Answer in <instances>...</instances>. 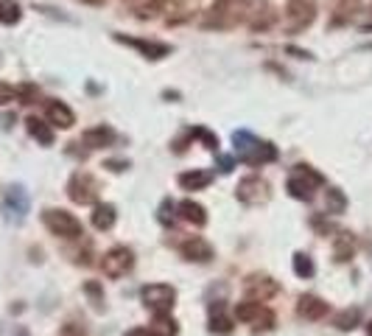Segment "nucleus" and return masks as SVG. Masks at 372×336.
I'll return each instance as SVG.
<instances>
[{
	"label": "nucleus",
	"mask_w": 372,
	"mask_h": 336,
	"mask_svg": "<svg viewBox=\"0 0 372 336\" xmlns=\"http://www.w3.org/2000/svg\"><path fill=\"white\" fill-rule=\"evenodd\" d=\"M232 143H235V154L241 162H250V165H263V162H274L277 160V149L272 143H263L258 140L252 132H235L232 135Z\"/></svg>",
	"instance_id": "f257e3e1"
},
{
	"label": "nucleus",
	"mask_w": 372,
	"mask_h": 336,
	"mask_svg": "<svg viewBox=\"0 0 372 336\" xmlns=\"http://www.w3.org/2000/svg\"><path fill=\"white\" fill-rule=\"evenodd\" d=\"M43 224L54 233V235H59V238H81L85 235V230H81V222L73 216V213H67V210H62V207H48L45 213H43Z\"/></svg>",
	"instance_id": "f03ea898"
},
{
	"label": "nucleus",
	"mask_w": 372,
	"mask_h": 336,
	"mask_svg": "<svg viewBox=\"0 0 372 336\" xmlns=\"http://www.w3.org/2000/svg\"><path fill=\"white\" fill-rule=\"evenodd\" d=\"M325 185V177L316 174L311 165H297L294 174L288 177V193H292L294 199H303V202H311L314 199V191Z\"/></svg>",
	"instance_id": "7ed1b4c3"
},
{
	"label": "nucleus",
	"mask_w": 372,
	"mask_h": 336,
	"mask_svg": "<svg viewBox=\"0 0 372 336\" xmlns=\"http://www.w3.org/2000/svg\"><path fill=\"white\" fill-rule=\"evenodd\" d=\"M140 297H143V306H146V308H151L154 314H168V311L174 308L177 291H174V286H165V283H151V286H143Z\"/></svg>",
	"instance_id": "20e7f679"
},
{
	"label": "nucleus",
	"mask_w": 372,
	"mask_h": 336,
	"mask_svg": "<svg viewBox=\"0 0 372 336\" xmlns=\"http://www.w3.org/2000/svg\"><path fill=\"white\" fill-rule=\"evenodd\" d=\"M316 17V6L314 0H288L285 6V31L288 34H297L305 31Z\"/></svg>",
	"instance_id": "39448f33"
},
{
	"label": "nucleus",
	"mask_w": 372,
	"mask_h": 336,
	"mask_svg": "<svg viewBox=\"0 0 372 336\" xmlns=\"http://www.w3.org/2000/svg\"><path fill=\"white\" fill-rule=\"evenodd\" d=\"M235 319H241V322H246V325H252V330L255 333H261V330H272L274 328V314L266 308V306H261V303H238L235 306Z\"/></svg>",
	"instance_id": "423d86ee"
},
{
	"label": "nucleus",
	"mask_w": 372,
	"mask_h": 336,
	"mask_svg": "<svg viewBox=\"0 0 372 336\" xmlns=\"http://www.w3.org/2000/svg\"><path fill=\"white\" fill-rule=\"evenodd\" d=\"M98 191H101V188H98L96 177L87 174V171L73 174L70 182H67V196H70L76 204H96V202H98Z\"/></svg>",
	"instance_id": "0eeeda50"
},
{
	"label": "nucleus",
	"mask_w": 372,
	"mask_h": 336,
	"mask_svg": "<svg viewBox=\"0 0 372 336\" xmlns=\"http://www.w3.org/2000/svg\"><path fill=\"white\" fill-rule=\"evenodd\" d=\"M132 266H135V255L127 246H112L101 261V269L107 277H123L127 272H132Z\"/></svg>",
	"instance_id": "6e6552de"
},
{
	"label": "nucleus",
	"mask_w": 372,
	"mask_h": 336,
	"mask_svg": "<svg viewBox=\"0 0 372 336\" xmlns=\"http://www.w3.org/2000/svg\"><path fill=\"white\" fill-rule=\"evenodd\" d=\"M235 196L243 204H261V202L269 199V182L263 177H246V180L238 182Z\"/></svg>",
	"instance_id": "1a4fd4ad"
},
{
	"label": "nucleus",
	"mask_w": 372,
	"mask_h": 336,
	"mask_svg": "<svg viewBox=\"0 0 372 336\" xmlns=\"http://www.w3.org/2000/svg\"><path fill=\"white\" fill-rule=\"evenodd\" d=\"M28 204H31L28 191L23 185H12L6 191V199H3V213H6L9 222H23L25 213H28Z\"/></svg>",
	"instance_id": "9d476101"
},
{
	"label": "nucleus",
	"mask_w": 372,
	"mask_h": 336,
	"mask_svg": "<svg viewBox=\"0 0 372 336\" xmlns=\"http://www.w3.org/2000/svg\"><path fill=\"white\" fill-rule=\"evenodd\" d=\"M243 288H246V297L255 300V303H266L269 297H274V294L280 291L277 280H272L269 275H252L243 283Z\"/></svg>",
	"instance_id": "9b49d317"
},
{
	"label": "nucleus",
	"mask_w": 372,
	"mask_h": 336,
	"mask_svg": "<svg viewBox=\"0 0 372 336\" xmlns=\"http://www.w3.org/2000/svg\"><path fill=\"white\" fill-rule=\"evenodd\" d=\"M179 252L185 261H196V264H208L213 261V246L204 238H188L179 244Z\"/></svg>",
	"instance_id": "f8f14e48"
},
{
	"label": "nucleus",
	"mask_w": 372,
	"mask_h": 336,
	"mask_svg": "<svg viewBox=\"0 0 372 336\" xmlns=\"http://www.w3.org/2000/svg\"><path fill=\"white\" fill-rule=\"evenodd\" d=\"M118 42H127V45L138 48L143 56L149 59H162V56H168L171 54V45H162V42H146V39H132V36H123V34H115Z\"/></svg>",
	"instance_id": "ddd939ff"
},
{
	"label": "nucleus",
	"mask_w": 372,
	"mask_h": 336,
	"mask_svg": "<svg viewBox=\"0 0 372 336\" xmlns=\"http://www.w3.org/2000/svg\"><path fill=\"white\" fill-rule=\"evenodd\" d=\"M297 314L303 317V319H322L325 314H327V303L322 300V297H316V294H303L300 297V306H297Z\"/></svg>",
	"instance_id": "4468645a"
},
{
	"label": "nucleus",
	"mask_w": 372,
	"mask_h": 336,
	"mask_svg": "<svg viewBox=\"0 0 372 336\" xmlns=\"http://www.w3.org/2000/svg\"><path fill=\"white\" fill-rule=\"evenodd\" d=\"M115 140V132H112V126H93V129H87L85 135H81V143H85L87 149H104Z\"/></svg>",
	"instance_id": "2eb2a0df"
},
{
	"label": "nucleus",
	"mask_w": 372,
	"mask_h": 336,
	"mask_svg": "<svg viewBox=\"0 0 372 336\" xmlns=\"http://www.w3.org/2000/svg\"><path fill=\"white\" fill-rule=\"evenodd\" d=\"M177 210H179V216H182L188 224H196V227H204V224H208V210H204L199 202H193V199L179 202Z\"/></svg>",
	"instance_id": "dca6fc26"
},
{
	"label": "nucleus",
	"mask_w": 372,
	"mask_h": 336,
	"mask_svg": "<svg viewBox=\"0 0 372 336\" xmlns=\"http://www.w3.org/2000/svg\"><path fill=\"white\" fill-rule=\"evenodd\" d=\"M48 120L54 126H59V129H70V126L76 123V115L65 101H51L48 104Z\"/></svg>",
	"instance_id": "f3484780"
},
{
	"label": "nucleus",
	"mask_w": 372,
	"mask_h": 336,
	"mask_svg": "<svg viewBox=\"0 0 372 336\" xmlns=\"http://www.w3.org/2000/svg\"><path fill=\"white\" fill-rule=\"evenodd\" d=\"M235 12H238V20H246V23H255L261 20V14H266V0H235Z\"/></svg>",
	"instance_id": "a211bd4d"
},
{
	"label": "nucleus",
	"mask_w": 372,
	"mask_h": 336,
	"mask_svg": "<svg viewBox=\"0 0 372 336\" xmlns=\"http://www.w3.org/2000/svg\"><path fill=\"white\" fill-rule=\"evenodd\" d=\"M353 255H355V235L347 233V230H342V233L336 235V244H333V258H336L339 264H347Z\"/></svg>",
	"instance_id": "6ab92c4d"
},
{
	"label": "nucleus",
	"mask_w": 372,
	"mask_h": 336,
	"mask_svg": "<svg viewBox=\"0 0 372 336\" xmlns=\"http://www.w3.org/2000/svg\"><path fill=\"white\" fill-rule=\"evenodd\" d=\"M115 219H118V210H115V204H109V202H104V204H96V210H93V227L96 230H112L115 227Z\"/></svg>",
	"instance_id": "aec40b11"
},
{
	"label": "nucleus",
	"mask_w": 372,
	"mask_h": 336,
	"mask_svg": "<svg viewBox=\"0 0 372 336\" xmlns=\"http://www.w3.org/2000/svg\"><path fill=\"white\" fill-rule=\"evenodd\" d=\"M25 129L34 140H39L43 146H51L54 143V129H51V123H45L43 118H28L25 120Z\"/></svg>",
	"instance_id": "412c9836"
},
{
	"label": "nucleus",
	"mask_w": 372,
	"mask_h": 336,
	"mask_svg": "<svg viewBox=\"0 0 372 336\" xmlns=\"http://www.w3.org/2000/svg\"><path fill=\"white\" fill-rule=\"evenodd\" d=\"M210 330L221 333V336L232 333V319L224 314V303H213L210 306Z\"/></svg>",
	"instance_id": "4be33fe9"
},
{
	"label": "nucleus",
	"mask_w": 372,
	"mask_h": 336,
	"mask_svg": "<svg viewBox=\"0 0 372 336\" xmlns=\"http://www.w3.org/2000/svg\"><path fill=\"white\" fill-rule=\"evenodd\" d=\"M210 182H213L210 171H185V174H179V185L185 191H201V188H208Z\"/></svg>",
	"instance_id": "5701e85b"
},
{
	"label": "nucleus",
	"mask_w": 372,
	"mask_h": 336,
	"mask_svg": "<svg viewBox=\"0 0 372 336\" xmlns=\"http://www.w3.org/2000/svg\"><path fill=\"white\" fill-rule=\"evenodd\" d=\"M325 207H327V213H333V216H342L344 210H347V196L342 188H327L325 193Z\"/></svg>",
	"instance_id": "b1692460"
},
{
	"label": "nucleus",
	"mask_w": 372,
	"mask_h": 336,
	"mask_svg": "<svg viewBox=\"0 0 372 336\" xmlns=\"http://www.w3.org/2000/svg\"><path fill=\"white\" fill-rule=\"evenodd\" d=\"M177 319L168 314H154V325H151V336H177Z\"/></svg>",
	"instance_id": "393cba45"
},
{
	"label": "nucleus",
	"mask_w": 372,
	"mask_h": 336,
	"mask_svg": "<svg viewBox=\"0 0 372 336\" xmlns=\"http://www.w3.org/2000/svg\"><path fill=\"white\" fill-rule=\"evenodd\" d=\"M0 23L3 25L20 23V6L14 3V0H0Z\"/></svg>",
	"instance_id": "a878e982"
},
{
	"label": "nucleus",
	"mask_w": 372,
	"mask_h": 336,
	"mask_svg": "<svg viewBox=\"0 0 372 336\" xmlns=\"http://www.w3.org/2000/svg\"><path fill=\"white\" fill-rule=\"evenodd\" d=\"M294 272H297V277H314L316 266L305 252H294Z\"/></svg>",
	"instance_id": "bb28decb"
},
{
	"label": "nucleus",
	"mask_w": 372,
	"mask_h": 336,
	"mask_svg": "<svg viewBox=\"0 0 372 336\" xmlns=\"http://www.w3.org/2000/svg\"><path fill=\"white\" fill-rule=\"evenodd\" d=\"M361 319V311L358 308H344L342 314H336V328L339 330H353Z\"/></svg>",
	"instance_id": "cd10ccee"
},
{
	"label": "nucleus",
	"mask_w": 372,
	"mask_h": 336,
	"mask_svg": "<svg viewBox=\"0 0 372 336\" xmlns=\"http://www.w3.org/2000/svg\"><path fill=\"white\" fill-rule=\"evenodd\" d=\"M174 210H177V204H174L171 199H165V202L160 204V213H157L160 224H165V227H168V224H174V219H177V213H174Z\"/></svg>",
	"instance_id": "c85d7f7f"
},
{
	"label": "nucleus",
	"mask_w": 372,
	"mask_h": 336,
	"mask_svg": "<svg viewBox=\"0 0 372 336\" xmlns=\"http://www.w3.org/2000/svg\"><path fill=\"white\" fill-rule=\"evenodd\" d=\"M85 291H87V297H90L93 308H96V311H101V308H104V291H101V286H98L96 280H90V283L85 286Z\"/></svg>",
	"instance_id": "c756f323"
},
{
	"label": "nucleus",
	"mask_w": 372,
	"mask_h": 336,
	"mask_svg": "<svg viewBox=\"0 0 372 336\" xmlns=\"http://www.w3.org/2000/svg\"><path fill=\"white\" fill-rule=\"evenodd\" d=\"M193 138H199V140H204V146H208V149H213V151H219V138H216V135H210L208 129H193Z\"/></svg>",
	"instance_id": "7c9ffc66"
},
{
	"label": "nucleus",
	"mask_w": 372,
	"mask_h": 336,
	"mask_svg": "<svg viewBox=\"0 0 372 336\" xmlns=\"http://www.w3.org/2000/svg\"><path fill=\"white\" fill-rule=\"evenodd\" d=\"M17 98V90L12 87V84H6V81H0V104H12Z\"/></svg>",
	"instance_id": "2f4dec72"
},
{
	"label": "nucleus",
	"mask_w": 372,
	"mask_h": 336,
	"mask_svg": "<svg viewBox=\"0 0 372 336\" xmlns=\"http://www.w3.org/2000/svg\"><path fill=\"white\" fill-rule=\"evenodd\" d=\"M59 336H87V330H85V325H78V322H67V325H62Z\"/></svg>",
	"instance_id": "473e14b6"
},
{
	"label": "nucleus",
	"mask_w": 372,
	"mask_h": 336,
	"mask_svg": "<svg viewBox=\"0 0 372 336\" xmlns=\"http://www.w3.org/2000/svg\"><path fill=\"white\" fill-rule=\"evenodd\" d=\"M314 227H316V230H319L322 235H327L330 230H333V224H330V222H325L322 216H314Z\"/></svg>",
	"instance_id": "72a5a7b5"
},
{
	"label": "nucleus",
	"mask_w": 372,
	"mask_h": 336,
	"mask_svg": "<svg viewBox=\"0 0 372 336\" xmlns=\"http://www.w3.org/2000/svg\"><path fill=\"white\" fill-rule=\"evenodd\" d=\"M107 165L112 168V171H123V168H129V162H123V160H109Z\"/></svg>",
	"instance_id": "f704fd0d"
},
{
	"label": "nucleus",
	"mask_w": 372,
	"mask_h": 336,
	"mask_svg": "<svg viewBox=\"0 0 372 336\" xmlns=\"http://www.w3.org/2000/svg\"><path fill=\"white\" fill-rule=\"evenodd\" d=\"M221 171H224V174L232 171V157H221Z\"/></svg>",
	"instance_id": "c9c22d12"
},
{
	"label": "nucleus",
	"mask_w": 372,
	"mask_h": 336,
	"mask_svg": "<svg viewBox=\"0 0 372 336\" xmlns=\"http://www.w3.org/2000/svg\"><path fill=\"white\" fill-rule=\"evenodd\" d=\"M127 336H151V330H146V328H135V330H129Z\"/></svg>",
	"instance_id": "e433bc0d"
},
{
	"label": "nucleus",
	"mask_w": 372,
	"mask_h": 336,
	"mask_svg": "<svg viewBox=\"0 0 372 336\" xmlns=\"http://www.w3.org/2000/svg\"><path fill=\"white\" fill-rule=\"evenodd\" d=\"M14 336H31V333H28V330H23V328H20V330H17V333H14Z\"/></svg>",
	"instance_id": "4c0bfd02"
},
{
	"label": "nucleus",
	"mask_w": 372,
	"mask_h": 336,
	"mask_svg": "<svg viewBox=\"0 0 372 336\" xmlns=\"http://www.w3.org/2000/svg\"><path fill=\"white\" fill-rule=\"evenodd\" d=\"M366 333H369V336H372V322H369V325H366Z\"/></svg>",
	"instance_id": "58836bf2"
}]
</instances>
